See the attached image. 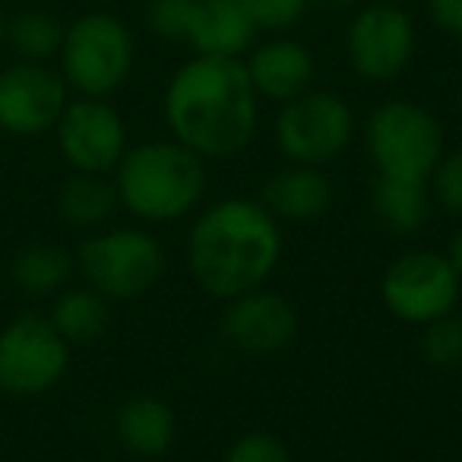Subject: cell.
Instances as JSON below:
<instances>
[{"label":"cell","instance_id":"6da1fadb","mask_svg":"<svg viewBox=\"0 0 462 462\" xmlns=\"http://www.w3.org/2000/svg\"><path fill=\"white\" fill-rule=\"evenodd\" d=\"M257 92L241 58L193 54L165 86L162 111L178 143L212 159L245 152L257 134Z\"/></svg>","mask_w":462,"mask_h":462},{"label":"cell","instance_id":"7a4b0ae2","mask_svg":"<svg viewBox=\"0 0 462 462\" xmlns=\"http://www.w3.org/2000/svg\"><path fill=\"white\" fill-rule=\"evenodd\" d=\"M279 257L282 228L260 199H216L197 212L187 235V266L193 282L218 301L263 289Z\"/></svg>","mask_w":462,"mask_h":462},{"label":"cell","instance_id":"3957f363","mask_svg":"<svg viewBox=\"0 0 462 462\" xmlns=\"http://www.w3.org/2000/svg\"><path fill=\"white\" fill-rule=\"evenodd\" d=\"M117 203L140 222H178L206 193V159L184 143L146 140L124 152L115 168Z\"/></svg>","mask_w":462,"mask_h":462},{"label":"cell","instance_id":"277c9868","mask_svg":"<svg viewBox=\"0 0 462 462\" xmlns=\"http://www.w3.org/2000/svg\"><path fill=\"white\" fill-rule=\"evenodd\" d=\"M58 58L60 77L77 96L108 98L134 73L136 45L124 20L96 10L67 26Z\"/></svg>","mask_w":462,"mask_h":462},{"label":"cell","instance_id":"5b68a950","mask_svg":"<svg viewBox=\"0 0 462 462\" xmlns=\"http://www.w3.org/2000/svg\"><path fill=\"white\" fill-rule=\"evenodd\" d=\"M77 273L108 301H134L146 295L165 273L159 238L136 225L96 231L77 247Z\"/></svg>","mask_w":462,"mask_h":462},{"label":"cell","instance_id":"8992f818","mask_svg":"<svg viewBox=\"0 0 462 462\" xmlns=\"http://www.w3.org/2000/svg\"><path fill=\"white\" fill-rule=\"evenodd\" d=\"M365 143L377 171L430 178L443 155V124L411 98H390L371 111Z\"/></svg>","mask_w":462,"mask_h":462},{"label":"cell","instance_id":"52a82bcc","mask_svg":"<svg viewBox=\"0 0 462 462\" xmlns=\"http://www.w3.org/2000/svg\"><path fill=\"white\" fill-rule=\"evenodd\" d=\"M70 346L45 314H16L0 329V393L10 399H35L64 380Z\"/></svg>","mask_w":462,"mask_h":462},{"label":"cell","instance_id":"ba28073f","mask_svg":"<svg viewBox=\"0 0 462 462\" xmlns=\"http://www.w3.org/2000/svg\"><path fill=\"white\" fill-rule=\"evenodd\" d=\"M273 136L289 162L323 168L352 143L355 111L339 92L308 89L279 108Z\"/></svg>","mask_w":462,"mask_h":462},{"label":"cell","instance_id":"9c48e42d","mask_svg":"<svg viewBox=\"0 0 462 462\" xmlns=\"http://www.w3.org/2000/svg\"><path fill=\"white\" fill-rule=\"evenodd\" d=\"M462 291V276L447 254L405 251L386 266L380 279V298L396 320L428 327L437 317L453 314Z\"/></svg>","mask_w":462,"mask_h":462},{"label":"cell","instance_id":"30bf717a","mask_svg":"<svg viewBox=\"0 0 462 462\" xmlns=\"http://www.w3.org/2000/svg\"><path fill=\"white\" fill-rule=\"evenodd\" d=\"M415 23L393 0L365 4L346 29V58L355 77L390 83L415 58Z\"/></svg>","mask_w":462,"mask_h":462},{"label":"cell","instance_id":"8fae6325","mask_svg":"<svg viewBox=\"0 0 462 462\" xmlns=\"http://www.w3.org/2000/svg\"><path fill=\"white\" fill-rule=\"evenodd\" d=\"M54 134L64 162L83 174H111L130 149L124 117L108 98H70Z\"/></svg>","mask_w":462,"mask_h":462},{"label":"cell","instance_id":"7c38bea8","mask_svg":"<svg viewBox=\"0 0 462 462\" xmlns=\"http://www.w3.org/2000/svg\"><path fill=\"white\" fill-rule=\"evenodd\" d=\"M70 86L48 64H20L0 70V130L10 136H42L60 121Z\"/></svg>","mask_w":462,"mask_h":462},{"label":"cell","instance_id":"4fadbf2b","mask_svg":"<svg viewBox=\"0 0 462 462\" xmlns=\"http://www.w3.org/2000/svg\"><path fill=\"white\" fill-rule=\"evenodd\" d=\"M218 327L228 346L247 355H273L295 339L298 314L279 291L254 289L225 301Z\"/></svg>","mask_w":462,"mask_h":462},{"label":"cell","instance_id":"5bb4252c","mask_svg":"<svg viewBox=\"0 0 462 462\" xmlns=\"http://www.w3.org/2000/svg\"><path fill=\"white\" fill-rule=\"evenodd\" d=\"M245 70L251 77V86L257 98H270V102H291L301 92L314 89V54L301 45L298 39L289 35H276V39L254 45L247 51Z\"/></svg>","mask_w":462,"mask_h":462},{"label":"cell","instance_id":"9a60e30c","mask_svg":"<svg viewBox=\"0 0 462 462\" xmlns=\"http://www.w3.org/2000/svg\"><path fill=\"white\" fill-rule=\"evenodd\" d=\"M333 180L323 174V168L295 165L289 162L285 168L270 174L263 184V199L260 203L279 218V222H314L323 218L333 206Z\"/></svg>","mask_w":462,"mask_h":462},{"label":"cell","instance_id":"2e32d148","mask_svg":"<svg viewBox=\"0 0 462 462\" xmlns=\"http://www.w3.org/2000/svg\"><path fill=\"white\" fill-rule=\"evenodd\" d=\"M187 42L197 54L245 58L257 42V26L238 0H197Z\"/></svg>","mask_w":462,"mask_h":462},{"label":"cell","instance_id":"e0dca14e","mask_svg":"<svg viewBox=\"0 0 462 462\" xmlns=\"http://www.w3.org/2000/svg\"><path fill=\"white\" fill-rule=\"evenodd\" d=\"M430 184L428 178H409V174H383L377 171L371 184V209L386 231L396 235H415L430 218Z\"/></svg>","mask_w":462,"mask_h":462},{"label":"cell","instance_id":"ac0fdd59","mask_svg":"<svg viewBox=\"0 0 462 462\" xmlns=\"http://www.w3.org/2000/svg\"><path fill=\"white\" fill-rule=\"evenodd\" d=\"M115 430L124 449L134 456H162L171 449L178 434V418L174 409L159 396H130L117 409Z\"/></svg>","mask_w":462,"mask_h":462},{"label":"cell","instance_id":"d6986e66","mask_svg":"<svg viewBox=\"0 0 462 462\" xmlns=\"http://www.w3.org/2000/svg\"><path fill=\"white\" fill-rule=\"evenodd\" d=\"M77 273V257L60 245H26L10 260V282L32 298H54L70 285Z\"/></svg>","mask_w":462,"mask_h":462},{"label":"cell","instance_id":"ffe728a7","mask_svg":"<svg viewBox=\"0 0 462 462\" xmlns=\"http://www.w3.org/2000/svg\"><path fill=\"white\" fill-rule=\"evenodd\" d=\"M51 327L67 339V346H89V342L102 339L111 327V301L98 295L96 289L83 285V289H70L54 295L51 314H48Z\"/></svg>","mask_w":462,"mask_h":462},{"label":"cell","instance_id":"44dd1931","mask_svg":"<svg viewBox=\"0 0 462 462\" xmlns=\"http://www.w3.org/2000/svg\"><path fill=\"white\" fill-rule=\"evenodd\" d=\"M117 206V187L108 174L73 171L58 193L60 218L73 228H98L115 216Z\"/></svg>","mask_w":462,"mask_h":462},{"label":"cell","instance_id":"7402d4cb","mask_svg":"<svg viewBox=\"0 0 462 462\" xmlns=\"http://www.w3.org/2000/svg\"><path fill=\"white\" fill-rule=\"evenodd\" d=\"M64 32L60 20L48 10H23L14 20H7V45L20 54L23 60L32 64H45V60L58 58L60 45H64Z\"/></svg>","mask_w":462,"mask_h":462},{"label":"cell","instance_id":"603a6c76","mask_svg":"<svg viewBox=\"0 0 462 462\" xmlns=\"http://www.w3.org/2000/svg\"><path fill=\"white\" fill-rule=\"evenodd\" d=\"M421 352L428 358V365L434 367H459L462 365V317L447 314L437 317L424 327L421 336Z\"/></svg>","mask_w":462,"mask_h":462},{"label":"cell","instance_id":"cb8c5ba5","mask_svg":"<svg viewBox=\"0 0 462 462\" xmlns=\"http://www.w3.org/2000/svg\"><path fill=\"white\" fill-rule=\"evenodd\" d=\"M238 4L251 16L257 32L282 35L304 20V14H308V7L314 0H238Z\"/></svg>","mask_w":462,"mask_h":462},{"label":"cell","instance_id":"d4e9b609","mask_svg":"<svg viewBox=\"0 0 462 462\" xmlns=\"http://www.w3.org/2000/svg\"><path fill=\"white\" fill-rule=\"evenodd\" d=\"M197 0H149L146 26L152 35L165 42H187Z\"/></svg>","mask_w":462,"mask_h":462},{"label":"cell","instance_id":"484cf974","mask_svg":"<svg viewBox=\"0 0 462 462\" xmlns=\"http://www.w3.org/2000/svg\"><path fill=\"white\" fill-rule=\"evenodd\" d=\"M430 193L434 199L449 212V216L462 218V149H453V152H443L437 168L428 178Z\"/></svg>","mask_w":462,"mask_h":462},{"label":"cell","instance_id":"4316f807","mask_svg":"<svg viewBox=\"0 0 462 462\" xmlns=\"http://www.w3.org/2000/svg\"><path fill=\"white\" fill-rule=\"evenodd\" d=\"M222 462H291L289 447L276 434L266 430H247L225 449Z\"/></svg>","mask_w":462,"mask_h":462},{"label":"cell","instance_id":"83f0119b","mask_svg":"<svg viewBox=\"0 0 462 462\" xmlns=\"http://www.w3.org/2000/svg\"><path fill=\"white\" fill-rule=\"evenodd\" d=\"M428 16L440 32L462 39V0H428Z\"/></svg>","mask_w":462,"mask_h":462},{"label":"cell","instance_id":"f1b7e54d","mask_svg":"<svg viewBox=\"0 0 462 462\" xmlns=\"http://www.w3.org/2000/svg\"><path fill=\"white\" fill-rule=\"evenodd\" d=\"M447 260L453 263V270L462 276V228L453 235V241H449V251H447Z\"/></svg>","mask_w":462,"mask_h":462},{"label":"cell","instance_id":"f546056e","mask_svg":"<svg viewBox=\"0 0 462 462\" xmlns=\"http://www.w3.org/2000/svg\"><path fill=\"white\" fill-rule=\"evenodd\" d=\"M314 4H320V7H327V10H346V7H355L358 0H314Z\"/></svg>","mask_w":462,"mask_h":462},{"label":"cell","instance_id":"4dcf8cb0","mask_svg":"<svg viewBox=\"0 0 462 462\" xmlns=\"http://www.w3.org/2000/svg\"><path fill=\"white\" fill-rule=\"evenodd\" d=\"M7 42V20H4V14H0V45Z\"/></svg>","mask_w":462,"mask_h":462},{"label":"cell","instance_id":"1f68e13d","mask_svg":"<svg viewBox=\"0 0 462 462\" xmlns=\"http://www.w3.org/2000/svg\"><path fill=\"white\" fill-rule=\"evenodd\" d=\"M459 102H462V89H459Z\"/></svg>","mask_w":462,"mask_h":462},{"label":"cell","instance_id":"d6a6232c","mask_svg":"<svg viewBox=\"0 0 462 462\" xmlns=\"http://www.w3.org/2000/svg\"><path fill=\"white\" fill-rule=\"evenodd\" d=\"M393 4H396V0H393Z\"/></svg>","mask_w":462,"mask_h":462}]
</instances>
